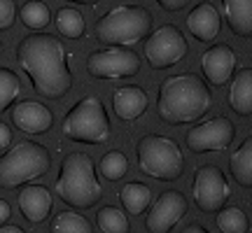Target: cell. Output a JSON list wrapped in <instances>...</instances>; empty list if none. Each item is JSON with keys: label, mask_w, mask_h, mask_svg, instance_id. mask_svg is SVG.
<instances>
[{"label": "cell", "mask_w": 252, "mask_h": 233, "mask_svg": "<svg viewBox=\"0 0 252 233\" xmlns=\"http://www.w3.org/2000/svg\"><path fill=\"white\" fill-rule=\"evenodd\" d=\"M191 191H194V201H196L198 210H203V212H217V210H222V205L231 196L229 182H226L224 173L220 171L217 166H203V168H198Z\"/></svg>", "instance_id": "11"}, {"label": "cell", "mask_w": 252, "mask_h": 233, "mask_svg": "<svg viewBox=\"0 0 252 233\" xmlns=\"http://www.w3.org/2000/svg\"><path fill=\"white\" fill-rule=\"evenodd\" d=\"M119 201H122L124 210H128V215L138 217L143 215L152 203V189L143 184V182H128L119 191Z\"/></svg>", "instance_id": "21"}, {"label": "cell", "mask_w": 252, "mask_h": 233, "mask_svg": "<svg viewBox=\"0 0 252 233\" xmlns=\"http://www.w3.org/2000/svg\"><path fill=\"white\" fill-rule=\"evenodd\" d=\"M100 173H103V177L110 179V182H117L126 175L128 171V159H126L124 152H119V149H110V152L103 154V159L98 163Z\"/></svg>", "instance_id": "26"}, {"label": "cell", "mask_w": 252, "mask_h": 233, "mask_svg": "<svg viewBox=\"0 0 252 233\" xmlns=\"http://www.w3.org/2000/svg\"><path fill=\"white\" fill-rule=\"evenodd\" d=\"M182 233H208L203 226H198V224H189L187 229H182Z\"/></svg>", "instance_id": "35"}, {"label": "cell", "mask_w": 252, "mask_h": 233, "mask_svg": "<svg viewBox=\"0 0 252 233\" xmlns=\"http://www.w3.org/2000/svg\"><path fill=\"white\" fill-rule=\"evenodd\" d=\"M19 91H21V84H19L17 72L9 68H0V112H5L17 100Z\"/></svg>", "instance_id": "28"}, {"label": "cell", "mask_w": 252, "mask_h": 233, "mask_svg": "<svg viewBox=\"0 0 252 233\" xmlns=\"http://www.w3.org/2000/svg\"><path fill=\"white\" fill-rule=\"evenodd\" d=\"M19 17H21V21H24V26H28L31 30L40 33V30L49 24L52 12H49V7H47V2H42V0H28V2L21 5Z\"/></svg>", "instance_id": "23"}, {"label": "cell", "mask_w": 252, "mask_h": 233, "mask_svg": "<svg viewBox=\"0 0 252 233\" xmlns=\"http://www.w3.org/2000/svg\"><path fill=\"white\" fill-rule=\"evenodd\" d=\"M65 2H72V5H89V7H96L100 0H65Z\"/></svg>", "instance_id": "34"}, {"label": "cell", "mask_w": 252, "mask_h": 233, "mask_svg": "<svg viewBox=\"0 0 252 233\" xmlns=\"http://www.w3.org/2000/svg\"><path fill=\"white\" fill-rule=\"evenodd\" d=\"M9 145H12V131H9L7 124L0 121V152L9 149Z\"/></svg>", "instance_id": "30"}, {"label": "cell", "mask_w": 252, "mask_h": 233, "mask_svg": "<svg viewBox=\"0 0 252 233\" xmlns=\"http://www.w3.org/2000/svg\"><path fill=\"white\" fill-rule=\"evenodd\" d=\"M187 2L189 0H157V5L163 7L166 12H178V9H182Z\"/></svg>", "instance_id": "31"}, {"label": "cell", "mask_w": 252, "mask_h": 233, "mask_svg": "<svg viewBox=\"0 0 252 233\" xmlns=\"http://www.w3.org/2000/svg\"><path fill=\"white\" fill-rule=\"evenodd\" d=\"M54 21H56V30L63 37H68V40H80L87 33L84 17L80 14V9H75V7H61L56 12Z\"/></svg>", "instance_id": "22"}, {"label": "cell", "mask_w": 252, "mask_h": 233, "mask_svg": "<svg viewBox=\"0 0 252 233\" xmlns=\"http://www.w3.org/2000/svg\"><path fill=\"white\" fill-rule=\"evenodd\" d=\"M96 224L103 233H128V217L124 215V210H119L115 205H105L98 210L96 215Z\"/></svg>", "instance_id": "25"}, {"label": "cell", "mask_w": 252, "mask_h": 233, "mask_svg": "<svg viewBox=\"0 0 252 233\" xmlns=\"http://www.w3.org/2000/svg\"><path fill=\"white\" fill-rule=\"evenodd\" d=\"M213 108V93L208 84L194 72L173 75L159 84L157 112L166 124L185 126L198 121Z\"/></svg>", "instance_id": "2"}, {"label": "cell", "mask_w": 252, "mask_h": 233, "mask_svg": "<svg viewBox=\"0 0 252 233\" xmlns=\"http://www.w3.org/2000/svg\"><path fill=\"white\" fill-rule=\"evenodd\" d=\"M17 19V2L14 0H0V30H9Z\"/></svg>", "instance_id": "29"}, {"label": "cell", "mask_w": 252, "mask_h": 233, "mask_svg": "<svg viewBox=\"0 0 252 233\" xmlns=\"http://www.w3.org/2000/svg\"><path fill=\"white\" fill-rule=\"evenodd\" d=\"M19 212L31 224H42L52 212V191L42 184H28L17 196Z\"/></svg>", "instance_id": "16"}, {"label": "cell", "mask_w": 252, "mask_h": 233, "mask_svg": "<svg viewBox=\"0 0 252 233\" xmlns=\"http://www.w3.org/2000/svg\"><path fill=\"white\" fill-rule=\"evenodd\" d=\"M187 54V37L182 35L180 28L173 24H163L154 30L152 35H147L145 42V58L154 70H166L173 68L175 63H180Z\"/></svg>", "instance_id": "8"}, {"label": "cell", "mask_w": 252, "mask_h": 233, "mask_svg": "<svg viewBox=\"0 0 252 233\" xmlns=\"http://www.w3.org/2000/svg\"><path fill=\"white\" fill-rule=\"evenodd\" d=\"M87 70L96 80H122L133 77L140 70V56L131 47H105L91 52L87 58Z\"/></svg>", "instance_id": "9"}, {"label": "cell", "mask_w": 252, "mask_h": 233, "mask_svg": "<svg viewBox=\"0 0 252 233\" xmlns=\"http://www.w3.org/2000/svg\"><path fill=\"white\" fill-rule=\"evenodd\" d=\"M9 217H12V207H9L7 201H2V198H0V226L7 224Z\"/></svg>", "instance_id": "32"}, {"label": "cell", "mask_w": 252, "mask_h": 233, "mask_svg": "<svg viewBox=\"0 0 252 233\" xmlns=\"http://www.w3.org/2000/svg\"><path fill=\"white\" fill-rule=\"evenodd\" d=\"M229 168L241 187H252V138H245L234 149V154L229 156Z\"/></svg>", "instance_id": "20"}, {"label": "cell", "mask_w": 252, "mask_h": 233, "mask_svg": "<svg viewBox=\"0 0 252 233\" xmlns=\"http://www.w3.org/2000/svg\"><path fill=\"white\" fill-rule=\"evenodd\" d=\"M54 194L65 205L77 210L98 203L103 196V187L96 177V168L89 154H65V159L61 161V173L54 184Z\"/></svg>", "instance_id": "3"}, {"label": "cell", "mask_w": 252, "mask_h": 233, "mask_svg": "<svg viewBox=\"0 0 252 233\" xmlns=\"http://www.w3.org/2000/svg\"><path fill=\"white\" fill-rule=\"evenodd\" d=\"M63 135L72 143L103 145L110 140V119L103 100L96 96L82 98L77 105L68 110L61 121Z\"/></svg>", "instance_id": "6"}, {"label": "cell", "mask_w": 252, "mask_h": 233, "mask_svg": "<svg viewBox=\"0 0 252 233\" xmlns=\"http://www.w3.org/2000/svg\"><path fill=\"white\" fill-rule=\"evenodd\" d=\"M12 124L28 135H40L52 128L54 116L47 105L37 103V100H21L12 108Z\"/></svg>", "instance_id": "14"}, {"label": "cell", "mask_w": 252, "mask_h": 233, "mask_svg": "<svg viewBox=\"0 0 252 233\" xmlns=\"http://www.w3.org/2000/svg\"><path fill=\"white\" fill-rule=\"evenodd\" d=\"M236 135V126L229 116L220 115L215 119H208L203 124L194 126L187 133V147L196 154L206 152H224Z\"/></svg>", "instance_id": "10"}, {"label": "cell", "mask_w": 252, "mask_h": 233, "mask_svg": "<svg viewBox=\"0 0 252 233\" xmlns=\"http://www.w3.org/2000/svg\"><path fill=\"white\" fill-rule=\"evenodd\" d=\"M17 61L40 98L61 100L72 89V72L61 40L52 33H31L17 45Z\"/></svg>", "instance_id": "1"}, {"label": "cell", "mask_w": 252, "mask_h": 233, "mask_svg": "<svg viewBox=\"0 0 252 233\" xmlns=\"http://www.w3.org/2000/svg\"><path fill=\"white\" fill-rule=\"evenodd\" d=\"M52 168V154L33 140H21L0 156V189H17L19 184L45 177Z\"/></svg>", "instance_id": "5"}, {"label": "cell", "mask_w": 252, "mask_h": 233, "mask_svg": "<svg viewBox=\"0 0 252 233\" xmlns=\"http://www.w3.org/2000/svg\"><path fill=\"white\" fill-rule=\"evenodd\" d=\"M49 231L52 233H94V229H91L87 217H82L80 212H72V210H65V212H59L52 219Z\"/></svg>", "instance_id": "24"}, {"label": "cell", "mask_w": 252, "mask_h": 233, "mask_svg": "<svg viewBox=\"0 0 252 233\" xmlns=\"http://www.w3.org/2000/svg\"><path fill=\"white\" fill-rule=\"evenodd\" d=\"M229 105L241 116L252 115V68H241L231 80Z\"/></svg>", "instance_id": "19"}, {"label": "cell", "mask_w": 252, "mask_h": 233, "mask_svg": "<svg viewBox=\"0 0 252 233\" xmlns=\"http://www.w3.org/2000/svg\"><path fill=\"white\" fill-rule=\"evenodd\" d=\"M187 210L189 205L185 194L175 191V189H168L150 207V212L145 217V229L150 233H168L173 226L180 224V219L187 215Z\"/></svg>", "instance_id": "12"}, {"label": "cell", "mask_w": 252, "mask_h": 233, "mask_svg": "<svg viewBox=\"0 0 252 233\" xmlns=\"http://www.w3.org/2000/svg\"><path fill=\"white\" fill-rule=\"evenodd\" d=\"M0 233H26V231H24V229H19V226L2 224V226H0Z\"/></svg>", "instance_id": "33"}, {"label": "cell", "mask_w": 252, "mask_h": 233, "mask_svg": "<svg viewBox=\"0 0 252 233\" xmlns=\"http://www.w3.org/2000/svg\"><path fill=\"white\" fill-rule=\"evenodd\" d=\"M112 110L122 121H135L147 110V93L135 84L122 87L112 96Z\"/></svg>", "instance_id": "17"}, {"label": "cell", "mask_w": 252, "mask_h": 233, "mask_svg": "<svg viewBox=\"0 0 252 233\" xmlns=\"http://www.w3.org/2000/svg\"><path fill=\"white\" fill-rule=\"evenodd\" d=\"M152 14L140 5H117L96 21V40L108 47H133L147 37Z\"/></svg>", "instance_id": "4"}, {"label": "cell", "mask_w": 252, "mask_h": 233, "mask_svg": "<svg viewBox=\"0 0 252 233\" xmlns=\"http://www.w3.org/2000/svg\"><path fill=\"white\" fill-rule=\"evenodd\" d=\"M236 52L229 45H213L201 56V70L210 84L224 87L236 70Z\"/></svg>", "instance_id": "13"}, {"label": "cell", "mask_w": 252, "mask_h": 233, "mask_svg": "<svg viewBox=\"0 0 252 233\" xmlns=\"http://www.w3.org/2000/svg\"><path fill=\"white\" fill-rule=\"evenodd\" d=\"M0 52H2V45H0Z\"/></svg>", "instance_id": "36"}, {"label": "cell", "mask_w": 252, "mask_h": 233, "mask_svg": "<svg viewBox=\"0 0 252 233\" xmlns=\"http://www.w3.org/2000/svg\"><path fill=\"white\" fill-rule=\"evenodd\" d=\"M138 166L145 175L161 182H173L182 175L185 156L180 145L163 135H145L138 143Z\"/></svg>", "instance_id": "7"}, {"label": "cell", "mask_w": 252, "mask_h": 233, "mask_svg": "<svg viewBox=\"0 0 252 233\" xmlns=\"http://www.w3.org/2000/svg\"><path fill=\"white\" fill-rule=\"evenodd\" d=\"M222 12L234 35H252V0H222Z\"/></svg>", "instance_id": "18"}, {"label": "cell", "mask_w": 252, "mask_h": 233, "mask_svg": "<svg viewBox=\"0 0 252 233\" xmlns=\"http://www.w3.org/2000/svg\"><path fill=\"white\" fill-rule=\"evenodd\" d=\"M217 226L222 233H248V215L241 207H222L217 215Z\"/></svg>", "instance_id": "27"}, {"label": "cell", "mask_w": 252, "mask_h": 233, "mask_svg": "<svg viewBox=\"0 0 252 233\" xmlns=\"http://www.w3.org/2000/svg\"><path fill=\"white\" fill-rule=\"evenodd\" d=\"M187 30L191 35L201 40V42H213L220 35V28H222V17H220V9L210 2V0H201L196 7L187 14Z\"/></svg>", "instance_id": "15"}]
</instances>
